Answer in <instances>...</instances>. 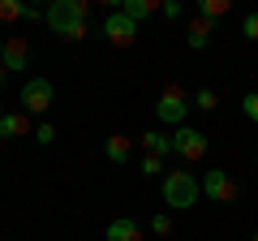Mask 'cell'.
I'll return each mask as SVG.
<instances>
[{"label": "cell", "instance_id": "1", "mask_svg": "<svg viewBox=\"0 0 258 241\" xmlns=\"http://www.w3.org/2000/svg\"><path fill=\"white\" fill-rule=\"evenodd\" d=\"M86 18H91V0H52L43 9V22L60 39H86Z\"/></svg>", "mask_w": 258, "mask_h": 241}, {"label": "cell", "instance_id": "2", "mask_svg": "<svg viewBox=\"0 0 258 241\" xmlns=\"http://www.w3.org/2000/svg\"><path fill=\"white\" fill-rule=\"evenodd\" d=\"M164 203L168 207H176V211H189L194 203H198V194H203V181L194 172H185V168H172V172L164 176Z\"/></svg>", "mask_w": 258, "mask_h": 241}, {"label": "cell", "instance_id": "3", "mask_svg": "<svg viewBox=\"0 0 258 241\" xmlns=\"http://www.w3.org/2000/svg\"><path fill=\"white\" fill-rule=\"evenodd\" d=\"M155 116L164 120V125H172V130H181L185 116H189V95L181 91V86H164L155 99Z\"/></svg>", "mask_w": 258, "mask_h": 241}, {"label": "cell", "instance_id": "4", "mask_svg": "<svg viewBox=\"0 0 258 241\" xmlns=\"http://www.w3.org/2000/svg\"><path fill=\"white\" fill-rule=\"evenodd\" d=\"M52 99H56L52 78H26V86H22V112L26 116H43L52 108Z\"/></svg>", "mask_w": 258, "mask_h": 241}, {"label": "cell", "instance_id": "5", "mask_svg": "<svg viewBox=\"0 0 258 241\" xmlns=\"http://www.w3.org/2000/svg\"><path fill=\"white\" fill-rule=\"evenodd\" d=\"M172 155H181L185 164H198V159L207 155V134H203V130H194V125L172 130Z\"/></svg>", "mask_w": 258, "mask_h": 241}, {"label": "cell", "instance_id": "6", "mask_svg": "<svg viewBox=\"0 0 258 241\" xmlns=\"http://www.w3.org/2000/svg\"><path fill=\"white\" fill-rule=\"evenodd\" d=\"M103 39H108L112 47H134V39H138V22L129 18V13L112 9L108 18H103Z\"/></svg>", "mask_w": 258, "mask_h": 241}, {"label": "cell", "instance_id": "7", "mask_svg": "<svg viewBox=\"0 0 258 241\" xmlns=\"http://www.w3.org/2000/svg\"><path fill=\"white\" fill-rule=\"evenodd\" d=\"M203 194L211 198V203H232L237 198V181H232L228 168H211V172H203Z\"/></svg>", "mask_w": 258, "mask_h": 241}, {"label": "cell", "instance_id": "8", "mask_svg": "<svg viewBox=\"0 0 258 241\" xmlns=\"http://www.w3.org/2000/svg\"><path fill=\"white\" fill-rule=\"evenodd\" d=\"M0 65H5V74H18V69H30V47L22 35H9L5 39V47H0Z\"/></svg>", "mask_w": 258, "mask_h": 241}, {"label": "cell", "instance_id": "9", "mask_svg": "<svg viewBox=\"0 0 258 241\" xmlns=\"http://www.w3.org/2000/svg\"><path fill=\"white\" fill-rule=\"evenodd\" d=\"M103 237L108 241H147V232H142V224L134 215H116V220H108Z\"/></svg>", "mask_w": 258, "mask_h": 241}, {"label": "cell", "instance_id": "10", "mask_svg": "<svg viewBox=\"0 0 258 241\" xmlns=\"http://www.w3.org/2000/svg\"><path fill=\"white\" fill-rule=\"evenodd\" d=\"M211 35H215V22H207V18H194L189 26H185V43H189L194 52H203V47L211 43Z\"/></svg>", "mask_w": 258, "mask_h": 241}, {"label": "cell", "instance_id": "11", "mask_svg": "<svg viewBox=\"0 0 258 241\" xmlns=\"http://www.w3.org/2000/svg\"><path fill=\"white\" fill-rule=\"evenodd\" d=\"M103 155H108L112 164H129V159H134V142H129L125 134H112V138H103Z\"/></svg>", "mask_w": 258, "mask_h": 241}, {"label": "cell", "instance_id": "12", "mask_svg": "<svg viewBox=\"0 0 258 241\" xmlns=\"http://www.w3.org/2000/svg\"><path fill=\"white\" fill-rule=\"evenodd\" d=\"M142 151H147V155H159V159H168V155H172V134L147 130V134H142Z\"/></svg>", "mask_w": 258, "mask_h": 241}, {"label": "cell", "instance_id": "13", "mask_svg": "<svg viewBox=\"0 0 258 241\" xmlns=\"http://www.w3.org/2000/svg\"><path fill=\"white\" fill-rule=\"evenodd\" d=\"M22 134H30V116L26 112H5L0 116V138H22Z\"/></svg>", "mask_w": 258, "mask_h": 241}, {"label": "cell", "instance_id": "14", "mask_svg": "<svg viewBox=\"0 0 258 241\" xmlns=\"http://www.w3.org/2000/svg\"><path fill=\"white\" fill-rule=\"evenodd\" d=\"M116 9L129 13L134 22H142V18H151V13H159V5H155V0H120Z\"/></svg>", "mask_w": 258, "mask_h": 241}, {"label": "cell", "instance_id": "15", "mask_svg": "<svg viewBox=\"0 0 258 241\" xmlns=\"http://www.w3.org/2000/svg\"><path fill=\"white\" fill-rule=\"evenodd\" d=\"M189 108H198V112H215V108H220V95H215L211 86H198V91L189 95Z\"/></svg>", "mask_w": 258, "mask_h": 241}, {"label": "cell", "instance_id": "16", "mask_svg": "<svg viewBox=\"0 0 258 241\" xmlns=\"http://www.w3.org/2000/svg\"><path fill=\"white\" fill-rule=\"evenodd\" d=\"M26 9L22 0H0V22H26Z\"/></svg>", "mask_w": 258, "mask_h": 241}, {"label": "cell", "instance_id": "17", "mask_svg": "<svg viewBox=\"0 0 258 241\" xmlns=\"http://www.w3.org/2000/svg\"><path fill=\"white\" fill-rule=\"evenodd\" d=\"M228 9H232L228 0H203V5H198V18H207V22H220Z\"/></svg>", "mask_w": 258, "mask_h": 241}, {"label": "cell", "instance_id": "18", "mask_svg": "<svg viewBox=\"0 0 258 241\" xmlns=\"http://www.w3.org/2000/svg\"><path fill=\"white\" fill-rule=\"evenodd\" d=\"M138 172L151 181V176H168V168H164V159H159V155H142L138 159Z\"/></svg>", "mask_w": 258, "mask_h": 241}, {"label": "cell", "instance_id": "19", "mask_svg": "<svg viewBox=\"0 0 258 241\" xmlns=\"http://www.w3.org/2000/svg\"><path fill=\"white\" fill-rule=\"evenodd\" d=\"M35 142H39V147H52V142H56V125H52V120H39V125H35Z\"/></svg>", "mask_w": 258, "mask_h": 241}, {"label": "cell", "instance_id": "20", "mask_svg": "<svg viewBox=\"0 0 258 241\" xmlns=\"http://www.w3.org/2000/svg\"><path fill=\"white\" fill-rule=\"evenodd\" d=\"M241 112H245V120H254V125H258V91L241 95Z\"/></svg>", "mask_w": 258, "mask_h": 241}, {"label": "cell", "instance_id": "21", "mask_svg": "<svg viewBox=\"0 0 258 241\" xmlns=\"http://www.w3.org/2000/svg\"><path fill=\"white\" fill-rule=\"evenodd\" d=\"M241 35H245L249 43H258V13H245V18H241Z\"/></svg>", "mask_w": 258, "mask_h": 241}, {"label": "cell", "instance_id": "22", "mask_svg": "<svg viewBox=\"0 0 258 241\" xmlns=\"http://www.w3.org/2000/svg\"><path fill=\"white\" fill-rule=\"evenodd\" d=\"M151 232H155V237H168V232H172V215H164V211H159L155 220H151Z\"/></svg>", "mask_w": 258, "mask_h": 241}, {"label": "cell", "instance_id": "23", "mask_svg": "<svg viewBox=\"0 0 258 241\" xmlns=\"http://www.w3.org/2000/svg\"><path fill=\"white\" fill-rule=\"evenodd\" d=\"M159 13H164L168 22H181V0H164V5H159Z\"/></svg>", "mask_w": 258, "mask_h": 241}, {"label": "cell", "instance_id": "24", "mask_svg": "<svg viewBox=\"0 0 258 241\" xmlns=\"http://www.w3.org/2000/svg\"><path fill=\"white\" fill-rule=\"evenodd\" d=\"M5 78H9V74H5V65H0V86H5Z\"/></svg>", "mask_w": 258, "mask_h": 241}, {"label": "cell", "instance_id": "25", "mask_svg": "<svg viewBox=\"0 0 258 241\" xmlns=\"http://www.w3.org/2000/svg\"><path fill=\"white\" fill-rule=\"evenodd\" d=\"M249 241H258V232H254V237H249Z\"/></svg>", "mask_w": 258, "mask_h": 241}, {"label": "cell", "instance_id": "26", "mask_svg": "<svg viewBox=\"0 0 258 241\" xmlns=\"http://www.w3.org/2000/svg\"><path fill=\"white\" fill-rule=\"evenodd\" d=\"M254 168H258V155H254Z\"/></svg>", "mask_w": 258, "mask_h": 241}, {"label": "cell", "instance_id": "27", "mask_svg": "<svg viewBox=\"0 0 258 241\" xmlns=\"http://www.w3.org/2000/svg\"><path fill=\"white\" fill-rule=\"evenodd\" d=\"M0 116H5V112H0Z\"/></svg>", "mask_w": 258, "mask_h": 241}]
</instances>
